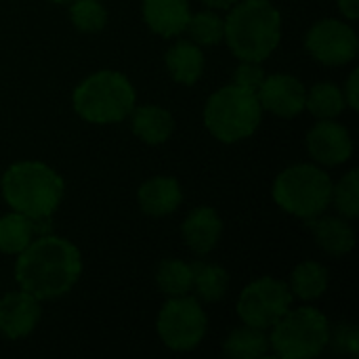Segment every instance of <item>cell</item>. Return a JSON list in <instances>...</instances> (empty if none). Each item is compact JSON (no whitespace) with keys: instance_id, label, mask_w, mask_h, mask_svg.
I'll return each mask as SVG.
<instances>
[{"instance_id":"603a6c76","label":"cell","mask_w":359,"mask_h":359,"mask_svg":"<svg viewBox=\"0 0 359 359\" xmlns=\"http://www.w3.org/2000/svg\"><path fill=\"white\" fill-rule=\"evenodd\" d=\"M38 238L34 219L21 212H8L0 217V252L8 257H17L27 244Z\"/></svg>"},{"instance_id":"4dcf8cb0","label":"cell","mask_w":359,"mask_h":359,"mask_svg":"<svg viewBox=\"0 0 359 359\" xmlns=\"http://www.w3.org/2000/svg\"><path fill=\"white\" fill-rule=\"evenodd\" d=\"M343 95H345V103H347V107H351L353 111H358L359 109V69H353V72L349 74V80H347V86H345Z\"/></svg>"},{"instance_id":"7402d4cb","label":"cell","mask_w":359,"mask_h":359,"mask_svg":"<svg viewBox=\"0 0 359 359\" xmlns=\"http://www.w3.org/2000/svg\"><path fill=\"white\" fill-rule=\"evenodd\" d=\"M223 351H225V355L233 359L265 358L271 351L269 334H267V330L244 324L229 332V337L223 341Z\"/></svg>"},{"instance_id":"3957f363","label":"cell","mask_w":359,"mask_h":359,"mask_svg":"<svg viewBox=\"0 0 359 359\" xmlns=\"http://www.w3.org/2000/svg\"><path fill=\"white\" fill-rule=\"evenodd\" d=\"M0 194L6 206L29 219L53 217L65 196L61 175L44 162L23 160L11 164L0 179Z\"/></svg>"},{"instance_id":"d6a6232c","label":"cell","mask_w":359,"mask_h":359,"mask_svg":"<svg viewBox=\"0 0 359 359\" xmlns=\"http://www.w3.org/2000/svg\"><path fill=\"white\" fill-rule=\"evenodd\" d=\"M238 0H202L204 6L212 8V11H229Z\"/></svg>"},{"instance_id":"836d02e7","label":"cell","mask_w":359,"mask_h":359,"mask_svg":"<svg viewBox=\"0 0 359 359\" xmlns=\"http://www.w3.org/2000/svg\"><path fill=\"white\" fill-rule=\"evenodd\" d=\"M50 2H55V4H69L72 0H50Z\"/></svg>"},{"instance_id":"83f0119b","label":"cell","mask_w":359,"mask_h":359,"mask_svg":"<svg viewBox=\"0 0 359 359\" xmlns=\"http://www.w3.org/2000/svg\"><path fill=\"white\" fill-rule=\"evenodd\" d=\"M69 21L82 34H97L107 25V11L101 0H72Z\"/></svg>"},{"instance_id":"30bf717a","label":"cell","mask_w":359,"mask_h":359,"mask_svg":"<svg viewBox=\"0 0 359 359\" xmlns=\"http://www.w3.org/2000/svg\"><path fill=\"white\" fill-rule=\"evenodd\" d=\"M307 53L328 67L347 65L358 57L359 40L355 29L341 19H320L305 34Z\"/></svg>"},{"instance_id":"d6986e66","label":"cell","mask_w":359,"mask_h":359,"mask_svg":"<svg viewBox=\"0 0 359 359\" xmlns=\"http://www.w3.org/2000/svg\"><path fill=\"white\" fill-rule=\"evenodd\" d=\"M164 63L175 82L183 86H191L202 78L206 59H204L202 46H198L191 40H179L170 44V48L166 50Z\"/></svg>"},{"instance_id":"ffe728a7","label":"cell","mask_w":359,"mask_h":359,"mask_svg":"<svg viewBox=\"0 0 359 359\" xmlns=\"http://www.w3.org/2000/svg\"><path fill=\"white\" fill-rule=\"evenodd\" d=\"M328 286H330V273L318 261L299 263L292 269L290 282H288V288H290L292 297H297L301 301H307V303L318 301L320 297H324Z\"/></svg>"},{"instance_id":"f546056e","label":"cell","mask_w":359,"mask_h":359,"mask_svg":"<svg viewBox=\"0 0 359 359\" xmlns=\"http://www.w3.org/2000/svg\"><path fill=\"white\" fill-rule=\"evenodd\" d=\"M265 76H267V74H265V69L261 67V63H257V61H240V65L233 69V82H231V84L257 93V90L261 88Z\"/></svg>"},{"instance_id":"9c48e42d","label":"cell","mask_w":359,"mask_h":359,"mask_svg":"<svg viewBox=\"0 0 359 359\" xmlns=\"http://www.w3.org/2000/svg\"><path fill=\"white\" fill-rule=\"evenodd\" d=\"M292 299L294 297L286 282L265 276L250 282L240 292L236 313L242 324L269 330L292 307Z\"/></svg>"},{"instance_id":"e0dca14e","label":"cell","mask_w":359,"mask_h":359,"mask_svg":"<svg viewBox=\"0 0 359 359\" xmlns=\"http://www.w3.org/2000/svg\"><path fill=\"white\" fill-rule=\"evenodd\" d=\"M183 202V189L175 177H151L137 189V204L149 217H168Z\"/></svg>"},{"instance_id":"52a82bcc","label":"cell","mask_w":359,"mask_h":359,"mask_svg":"<svg viewBox=\"0 0 359 359\" xmlns=\"http://www.w3.org/2000/svg\"><path fill=\"white\" fill-rule=\"evenodd\" d=\"M269 330V347L278 358L311 359L328 347L330 322L316 307H290Z\"/></svg>"},{"instance_id":"2e32d148","label":"cell","mask_w":359,"mask_h":359,"mask_svg":"<svg viewBox=\"0 0 359 359\" xmlns=\"http://www.w3.org/2000/svg\"><path fill=\"white\" fill-rule=\"evenodd\" d=\"M307 227L311 229L316 244L330 257H347L355 248V229L351 227L349 219L345 217H311L305 221Z\"/></svg>"},{"instance_id":"4fadbf2b","label":"cell","mask_w":359,"mask_h":359,"mask_svg":"<svg viewBox=\"0 0 359 359\" xmlns=\"http://www.w3.org/2000/svg\"><path fill=\"white\" fill-rule=\"evenodd\" d=\"M42 318L40 301L23 290L0 297V334L8 341L29 337Z\"/></svg>"},{"instance_id":"cb8c5ba5","label":"cell","mask_w":359,"mask_h":359,"mask_svg":"<svg viewBox=\"0 0 359 359\" xmlns=\"http://www.w3.org/2000/svg\"><path fill=\"white\" fill-rule=\"evenodd\" d=\"M345 95L332 82H318L307 90L305 109L318 120H337L345 111Z\"/></svg>"},{"instance_id":"8992f818","label":"cell","mask_w":359,"mask_h":359,"mask_svg":"<svg viewBox=\"0 0 359 359\" xmlns=\"http://www.w3.org/2000/svg\"><path fill=\"white\" fill-rule=\"evenodd\" d=\"M271 196L284 212L307 221L330 206L332 179L320 164H292L276 177Z\"/></svg>"},{"instance_id":"1f68e13d","label":"cell","mask_w":359,"mask_h":359,"mask_svg":"<svg viewBox=\"0 0 359 359\" xmlns=\"http://www.w3.org/2000/svg\"><path fill=\"white\" fill-rule=\"evenodd\" d=\"M339 13L347 21H358L359 17V0H337Z\"/></svg>"},{"instance_id":"277c9868","label":"cell","mask_w":359,"mask_h":359,"mask_svg":"<svg viewBox=\"0 0 359 359\" xmlns=\"http://www.w3.org/2000/svg\"><path fill=\"white\" fill-rule=\"evenodd\" d=\"M72 105L90 124H116L130 116L137 105V93L122 72L99 69L74 88Z\"/></svg>"},{"instance_id":"484cf974","label":"cell","mask_w":359,"mask_h":359,"mask_svg":"<svg viewBox=\"0 0 359 359\" xmlns=\"http://www.w3.org/2000/svg\"><path fill=\"white\" fill-rule=\"evenodd\" d=\"M185 32L189 34V40L198 46H217L225 38V19L212 8L200 11L189 17Z\"/></svg>"},{"instance_id":"ac0fdd59","label":"cell","mask_w":359,"mask_h":359,"mask_svg":"<svg viewBox=\"0 0 359 359\" xmlns=\"http://www.w3.org/2000/svg\"><path fill=\"white\" fill-rule=\"evenodd\" d=\"M130 128L137 139L147 145H164L175 133V118L162 105H135L130 111Z\"/></svg>"},{"instance_id":"44dd1931","label":"cell","mask_w":359,"mask_h":359,"mask_svg":"<svg viewBox=\"0 0 359 359\" xmlns=\"http://www.w3.org/2000/svg\"><path fill=\"white\" fill-rule=\"evenodd\" d=\"M191 290H196L198 301L202 303H219L229 290V273L221 265L196 261L191 263Z\"/></svg>"},{"instance_id":"5bb4252c","label":"cell","mask_w":359,"mask_h":359,"mask_svg":"<svg viewBox=\"0 0 359 359\" xmlns=\"http://www.w3.org/2000/svg\"><path fill=\"white\" fill-rule=\"evenodd\" d=\"M181 236H183L185 246L194 255L206 257L217 248L223 236V219L219 217L215 208L198 206L185 217L181 225Z\"/></svg>"},{"instance_id":"5b68a950","label":"cell","mask_w":359,"mask_h":359,"mask_svg":"<svg viewBox=\"0 0 359 359\" xmlns=\"http://www.w3.org/2000/svg\"><path fill=\"white\" fill-rule=\"evenodd\" d=\"M263 120L257 93L227 84L215 90L204 105V126L221 143H238L252 137Z\"/></svg>"},{"instance_id":"7a4b0ae2","label":"cell","mask_w":359,"mask_h":359,"mask_svg":"<svg viewBox=\"0 0 359 359\" xmlns=\"http://www.w3.org/2000/svg\"><path fill=\"white\" fill-rule=\"evenodd\" d=\"M240 61L263 63L282 40V15L269 0H238L225 17L223 38Z\"/></svg>"},{"instance_id":"ba28073f","label":"cell","mask_w":359,"mask_h":359,"mask_svg":"<svg viewBox=\"0 0 359 359\" xmlns=\"http://www.w3.org/2000/svg\"><path fill=\"white\" fill-rule=\"evenodd\" d=\"M156 330L160 341L170 351H194L196 347H200L208 332V316L202 309L200 301L189 294L168 297L158 313Z\"/></svg>"},{"instance_id":"d4e9b609","label":"cell","mask_w":359,"mask_h":359,"mask_svg":"<svg viewBox=\"0 0 359 359\" xmlns=\"http://www.w3.org/2000/svg\"><path fill=\"white\" fill-rule=\"evenodd\" d=\"M191 263L181 259H164L156 267V286L166 297H185L191 292Z\"/></svg>"},{"instance_id":"9a60e30c","label":"cell","mask_w":359,"mask_h":359,"mask_svg":"<svg viewBox=\"0 0 359 359\" xmlns=\"http://www.w3.org/2000/svg\"><path fill=\"white\" fill-rule=\"evenodd\" d=\"M141 11L147 27L162 38L183 34L191 17L189 0H143Z\"/></svg>"},{"instance_id":"4316f807","label":"cell","mask_w":359,"mask_h":359,"mask_svg":"<svg viewBox=\"0 0 359 359\" xmlns=\"http://www.w3.org/2000/svg\"><path fill=\"white\" fill-rule=\"evenodd\" d=\"M330 204H334L337 212L349 221L359 217V172L358 168H351L345 172L339 183H332V198Z\"/></svg>"},{"instance_id":"6da1fadb","label":"cell","mask_w":359,"mask_h":359,"mask_svg":"<svg viewBox=\"0 0 359 359\" xmlns=\"http://www.w3.org/2000/svg\"><path fill=\"white\" fill-rule=\"evenodd\" d=\"M82 276V255L65 238L46 233L34 238L15 261L19 290L34 299L53 301L65 297Z\"/></svg>"},{"instance_id":"f1b7e54d","label":"cell","mask_w":359,"mask_h":359,"mask_svg":"<svg viewBox=\"0 0 359 359\" xmlns=\"http://www.w3.org/2000/svg\"><path fill=\"white\" fill-rule=\"evenodd\" d=\"M328 345L339 355L355 358L359 353V332L351 322H339L337 326H330Z\"/></svg>"},{"instance_id":"7c38bea8","label":"cell","mask_w":359,"mask_h":359,"mask_svg":"<svg viewBox=\"0 0 359 359\" xmlns=\"http://www.w3.org/2000/svg\"><path fill=\"white\" fill-rule=\"evenodd\" d=\"M257 97L263 111L290 120L305 111L307 88L299 78L280 72V74L265 76L261 88L257 90Z\"/></svg>"},{"instance_id":"8fae6325","label":"cell","mask_w":359,"mask_h":359,"mask_svg":"<svg viewBox=\"0 0 359 359\" xmlns=\"http://www.w3.org/2000/svg\"><path fill=\"white\" fill-rule=\"evenodd\" d=\"M305 147L316 164L328 168L341 166L353 156V139L337 120H318L305 137Z\"/></svg>"}]
</instances>
